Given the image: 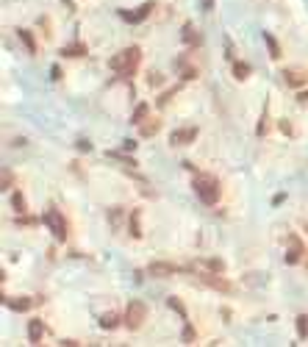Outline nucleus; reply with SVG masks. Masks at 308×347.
<instances>
[{
    "mask_svg": "<svg viewBox=\"0 0 308 347\" xmlns=\"http://www.w3.org/2000/svg\"><path fill=\"white\" fill-rule=\"evenodd\" d=\"M297 333L303 339L308 336V317H306V314H303V317H297Z\"/></svg>",
    "mask_w": 308,
    "mask_h": 347,
    "instance_id": "a878e982",
    "label": "nucleus"
},
{
    "mask_svg": "<svg viewBox=\"0 0 308 347\" xmlns=\"http://www.w3.org/2000/svg\"><path fill=\"white\" fill-rule=\"evenodd\" d=\"M147 111H150V108H147V103H139L136 111H133V120H131V122H136V125H139V122H145Z\"/></svg>",
    "mask_w": 308,
    "mask_h": 347,
    "instance_id": "412c9836",
    "label": "nucleus"
},
{
    "mask_svg": "<svg viewBox=\"0 0 308 347\" xmlns=\"http://www.w3.org/2000/svg\"><path fill=\"white\" fill-rule=\"evenodd\" d=\"M306 259V247L300 242L297 236H289V253H286V261L289 264H300V261Z\"/></svg>",
    "mask_w": 308,
    "mask_h": 347,
    "instance_id": "0eeeda50",
    "label": "nucleus"
},
{
    "mask_svg": "<svg viewBox=\"0 0 308 347\" xmlns=\"http://www.w3.org/2000/svg\"><path fill=\"white\" fill-rule=\"evenodd\" d=\"M192 186H195L197 197L203 200L205 206H214L217 200H220V183H217V178H211V175H197Z\"/></svg>",
    "mask_w": 308,
    "mask_h": 347,
    "instance_id": "f03ea898",
    "label": "nucleus"
},
{
    "mask_svg": "<svg viewBox=\"0 0 308 347\" xmlns=\"http://www.w3.org/2000/svg\"><path fill=\"white\" fill-rule=\"evenodd\" d=\"M145 320H147V305L142 300H131L128 308H125V328L136 330V328H142Z\"/></svg>",
    "mask_w": 308,
    "mask_h": 347,
    "instance_id": "7ed1b4c3",
    "label": "nucleus"
},
{
    "mask_svg": "<svg viewBox=\"0 0 308 347\" xmlns=\"http://www.w3.org/2000/svg\"><path fill=\"white\" fill-rule=\"evenodd\" d=\"M139 217H142V211H139V208H136V211H131V222H128V225H131V236H136V239L142 236V228H139Z\"/></svg>",
    "mask_w": 308,
    "mask_h": 347,
    "instance_id": "f3484780",
    "label": "nucleus"
},
{
    "mask_svg": "<svg viewBox=\"0 0 308 347\" xmlns=\"http://www.w3.org/2000/svg\"><path fill=\"white\" fill-rule=\"evenodd\" d=\"M42 333H44L42 322H39V320H31V325H28V339H31L34 345H39V342H42Z\"/></svg>",
    "mask_w": 308,
    "mask_h": 347,
    "instance_id": "f8f14e48",
    "label": "nucleus"
},
{
    "mask_svg": "<svg viewBox=\"0 0 308 347\" xmlns=\"http://www.w3.org/2000/svg\"><path fill=\"white\" fill-rule=\"evenodd\" d=\"M203 3H205V6H211V0H203Z\"/></svg>",
    "mask_w": 308,
    "mask_h": 347,
    "instance_id": "c756f323",
    "label": "nucleus"
},
{
    "mask_svg": "<svg viewBox=\"0 0 308 347\" xmlns=\"http://www.w3.org/2000/svg\"><path fill=\"white\" fill-rule=\"evenodd\" d=\"M195 339H197L195 328H192V325H186V328H183V345H192Z\"/></svg>",
    "mask_w": 308,
    "mask_h": 347,
    "instance_id": "cd10ccee",
    "label": "nucleus"
},
{
    "mask_svg": "<svg viewBox=\"0 0 308 347\" xmlns=\"http://www.w3.org/2000/svg\"><path fill=\"white\" fill-rule=\"evenodd\" d=\"M11 206H14V211H17V214H22V211H25V197H22V192H14V195H11Z\"/></svg>",
    "mask_w": 308,
    "mask_h": 347,
    "instance_id": "6ab92c4d",
    "label": "nucleus"
},
{
    "mask_svg": "<svg viewBox=\"0 0 308 347\" xmlns=\"http://www.w3.org/2000/svg\"><path fill=\"white\" fill-rule=\"evenodd\" d=\"M183 39L186 42H200V36H197V31H195V25H183Z\"/></svg>",
    "mask_w": 308,
    "mask_h": 347,
    "instance_id": "b1692460",
    "label": "nucleus"
},
{
    "mask_svg": "<svg viewBox=\"0 0 308 347\" xmlns=\"http://www.w3.org/2000/svg\"><path fill=\"white\" fill-rule=\"evenodd\" d=\"M264 42H266V47H269V59H281V47H278V42H275V36L272 34H264Z\"/></svg>",
    "mask_w": 308,
    "mask_h": 347,
    "instance_id": "2eb2a0df",
    "label": "nucleus"
},
{
    "mask_svg": "<svg viewBox=\"0 0 308 347\" xmlns=\"http://www.w3.org/2000/svg\"><path fill=\"white\" fill-rule=\"evenodd\" d=\"M100 325L103 328H117V325H120V317H117V314H103Z\"/></svg>",
    "mask_w": 308,
    "mask_h": 347,
    "instance_id": "aec40b11",
    "label": "nucleus"
},
{
    "mask_svg": "<svg viewBox=\"0 0 308 347\" xmlns=\"http://www.w3.org/2000/svg\"><path fill=\"white\" fill-rule=\"evenodd\" d=\"M86 47L84 44H69V47H64V56H84Z\"/></svg>",
    "mask_w": 308,
    "mask_h": 347,
    "instance_id": "bb28decb",
    "label": "nucleus"
},
{
    "mask_svg": "<svg viewBox=\"0 0 308 347\" xmlns=\"http://www.w3.org/2000/svg\"><path fill=\"white\" fill-rule=\"evenodd\" d=\"M17 36L25 42L28 53H36V42H34V36H31V31H25V28H17Z\"/></svg>",
    "mask_w": 308,
    "mask_h": 347,
    "instance_id": "dca6fc26",
    "label": "nucleus"
},
{
    "mask_svg": "<svg viewBox=\"0 0 308 347\" xmlns=\"http://www.w3.org/2000/svg\"><path fill=\"white\" fill-rule=\"evenodd\" d=\"M180 78H183V81L197 78V67H186V64H180Z\"/></svg>",
    "mask_w": 308,
    "mask_h": 347,
    "instance_id": "393cba45",
    "label": "nucleus"
},
{
    "mask_svg": "<svg viewBox=\"0 0 308 347\" xmlns=\"http://www.w3.org/2000/svg\"><path fill=\"white\" fill-rule=\"evenodd\" d=\"M139 59H142V53H139V47H128V50L117 53L111 61H109V67L117 69L120 75H133L139 67Z\"/></svg>",
    "mask_w": 308,
    "mask_h": 347,
    "instance_id": "f257e3e1",
    "label": "nucleus"
},
{
    "mask_svg": "<svg viewBox=\"0 0 308 347\" xmlns=\"http://www.w3.org/2000/svg\"><path fill=\"white\" fill-rule=\"evenodd\" d=\"M286 81H289L291 87H306V84H308V72H297V69H289V72H286Z\"/></svg>",
    "mask_w": 308,
    "mask_h": 347,
    "instance_id": "ddd939ff",
    "label": "nucleus"
},
{
    "mask_svg": "<svg viewBox=\"0 0 308 347\" xmlns=\"http://www.w3.org/2000/svg\"><path fill=\"white\" fill-rule=\"evenodd\" d=\"M167 305H170V308H175V311L180 314V320H186V308H183V303H180L178 297H170V300H167Z\"/></svg>",
    "mask_w": 308,
    "mask_h": 347,
    "instance_id": "5701e85b",
    "label": "nucleus"
},
{
    "mask_svg": "<svg viewBox=\"0 0 308 347\" xmlns=\"http://www.w3.org/2000/svg\"><path fill=\"white\" fill-rule=\"evenodd\" d=\"M203 264H205V269H211V272H225V264L220 259H205Z\"/></svg>",
    "mask_w": 308,
    "mask_h": 347,
    "instance_id": "4be33fe9",
    "label": "nucleus"
},
{
    "mask_svg": "<svg viewBox=\"0 0 308 347\" xmlns=\"http://www.w3.org/2000/svg\"><path fill=\"white\" fill-rule=\"evenodd\" d=\"M161 130V120H155V117H147V122H139V133L142 136H155Z\"/></svg>",
    "mask_w": 308,
    "mask_h": 347,
    "instance_id": "1a4fd4ad",
    "label": "nucleus"
},
{
    "mask_svg": "<svg viewBox=\"0 0 308 347\" xmlns=\"http://www.w3.org/2000/svg\"><path fill=\"white\" fill-rule=\"evenodd\" d=\"M44 222L50 225V234L59 239V242H64L67 239V222H64V217H61L56 208H47V214H44Z\"/></svg>",
    "mask_w": 308,
    "mask_h": 347,
    "instance_id": "20e7f679",
    "label": "nucleus"
},
{
    "mask_svg": "<svg viewBox=\"0 0 308 347\" xmlns=\"http://www.w3.org/2000/svg\"><path fill=\"white\" fill-rule=\"evenodd\" d=\"M109 217H111V228H114V231H120V228H122V217H125V208L114 206L111 211H109Z\"/></svg>",
    "mask_w": 308,
    "mask_h": 347,
    "instance_id": "4468645a",
    "label": "nucleus"
},
{
    "mask_svg": "<svg viewBox=\"0 0 308 347\" xmlns=\"http://www.w3.org/2000/svg\"><path fill=\"white\" fill-rule=\"evenodd\" d=\"M150 9H153V6L147 3V6H139V11H122V17L128 20V22H139V20H145L147 14H150Z\"/></svg>",
    "mask_w": 308,
    "mask_h": 347,
    "instance_id": "9b49d317",
    "label": "nucleus"
},
{
    "mask_svg": "<svg viewBox=\"0 0 308 347\" xmlns=\"http://www.w3.org/2000/svg\"><path fill=\"white\" fill-rule=\"evenodd\" d=\"M195 139H197V128L192 125V128H178V130H172L170 142H172V145H178V148H183V145H192Z\"/></svg>",
    "mask_w": 308,
    "mask_h": 347,
    "instance_id": "423d86ee",
    "label": "nucleus"
},
{
    "mask_svg": "<svg viewBox=\"0 0 308 347\" xmlns=\"http://www.w3.org/2000/svg\"><path fill=\"white\" fill-rule=\"evenodd\" d=\"M6 305H9L11 311H31V305H34V300H31V297H9V300H6Z\"/></svg>",
    "mask_w": 308,
    "mask_h": 347,
    "instance_id": "9d476101",
    "label": "nucleus"
},
{
    "mask_svg": "<svg viewBox=\"0 0 308 347\" xmlns=\"http://www.w3.org/2000/svg\"><path fill=\"white\" fill-rule=\"evenodd\" d=\"M3 189H11V173H9V170L3 173Z\"/></svg>",
    "mask_w": 308,
    "mask_h": 347,
    "instance_id": "c85d7f7f",
    "label": "nucleus"
},
{
    "mask_svg": "<svg viewBox=\"0 0 308 347\" xmlns=\"http://www.w3.org/2000/svg\"><path fill=\"white\" fill-rule=\"evenodd\" d=\"M233 75H236L239 81H244L250 75V67L244 64V61H233Z\"/></svg>",
    "mask_w": 308,
    "mask_h": 347,
    "instance_id": "a211bd4d",
    "label": "nucleus"
},
{
    "mask_svg": "<svg viewBox=\"0 0 308 347\" xmlns=\"http://www.w3.org/2000/svg\"><path fill=\"white\" fill-rule=\"evenodd\" d=\"M200 281H203L208 289H217V292H225V295L233 289L231 283L222 278V272H211V269H208V272H203V275H200Z\"/></svg>",
    "mask_w": 308,
    "mask_h": 347,
    "instance_id": "39448f33",
    "label": "nucleus"
},
{
    "mask_svg": "<svg viewBox=\"0 0 308 347\" xmlns=\"http://www.w3.org/2000/svg\"><path fill=\"white\" fill-rule=\"evenodd\" d=\"M172 272H178V267L170 264V261H153V264H147V275H153V278H167Z\"/></svg>",
    "mask_w": 308,
    "mask_h": 347,
    "instance_id": "6e6552de",
    "label": "nucleus"
}]
</instances>
